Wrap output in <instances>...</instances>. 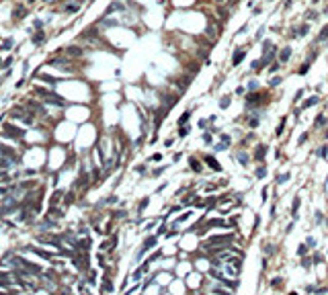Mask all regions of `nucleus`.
<instances>
[{"label": "nucleus", "instance_id": "aec40b11", "mask_svg": "<svg viewBox=\"0 0 328 295\" xmlns=\"http://www.w3.org/2000/svg\"><path fill=\"white\" fill-rule=\"evenodd\" d=\"M326 150H328V148H326V146H322L320 150H318V156H320V158H324V156H326Z\"/></svg>", "mask_w": 328, "mask_h": 295}, {"label": "nucleus", "instance_id": "7ed1b4c3", "mask_svg": "<svg viewBox=\"0 0 328 295\" xmlns=\"http://www.w3.org/2000/svg\"><path fill=\"white\" fill-rule=\"evenodd\" d=\"M205 162H207V164L211 166V168H213V170H217L220 172L221 170V166H220V162H217V160L213 158V156H205Z\"/></svg>", "mask_w": 328, "mask_h": 295}, {"label": "nucleus", "instance_id": "393cba45", "mask_svg": "<svg viewBox=\"0 0 328 295\" xmlns=\"http://www.w3.org/2000/svg\"><path fill=\"white\" fill-rule=\"evenodd\" d=\"M187 133H189V127H181V131H179V135H181V137H185Z\"/></svg>", "mask_w": 328, "mask_h": 295}, {"label": "nucleus", "instance_id": "2f4dec72", "mask_svg": "<svg viewBox=\"0 0 328 295\" xmlns=\"http://www.w3.org/2000/svg\"><path fill=\"white\" fill-rule=\"evenodd\" d=\"M248 88H250V90H256V82H254V80H252V82H248Z\"/></svg>", "mask_w": 328, "mask_h": 295}, {"label": "nucleus", "instance_id": "c756f323", "mask_svg": "<svg viewBox=\"0 0 328 295\" xmlns=\"http://www.w3.org/2000/svg\"><path fill=\"white\" fill-rule=\"evenodd\" d=\"M277 181H279V182H285V181H289V174H283V176H279Z\"/></svg>", "mask_w": 328, "mask_h": 295}, {"label": "nucleus", "instance_id": "dca6fc26", "mask_svg": "<svg viewBox=\"0 0 328 295\" xmlns=\"http://www.w3.org/2000/svg\"><path fill=\"white\" fill-rule=\"evenodd\" d=\"M283 127H285V117H283V121L279 123V127H277V133H275V135H281V133H283Z\"/></svg>", "mask_w": 328, "mask_h": 295}, {"label": "nucleus", "instance_id": "39448f33", "mask_svg": "<svg viewBox=\"0 0 328 295\" xmlns=\"http://www.w3.org/2000/svg\"><path fill=\"white\" fill-rule=\"evenodd\" d=\"M154 244H156V238H148V240H146V244H144V248L140 250V256L144 254V252H146V250H150V248H152Z\"/></svg>", "mask_w": 328, "mask_h": 295}, {"label": "nucleus", "instance_id": "473e14b6", "mask_svg": "<svg viewBox=\"0 0 328 295\" xmlns=\"http://www.w3.org/2000/svg\"><path fill=\"white\" fill-rule=\"evenodd\" d=\"M269 70H271V72H277V70H279V64H271V68H269Z\"/></svg>", "mask_w": 328, "mask_h": 295}, {"label": "nucleus", "instance_id": "f257e3e1", "mask_svg": "<svg viewBox=\"0 0 328 295\" xmlns=\"http://www.w3.org/2000/svg\"><path fill=\"white\" fill-rule=\"evenodd\" d=\"M2 129H4L6 135H11V137H19V139L23 137V129H19V127H12V125H8V123H6Z\"/></svg>", "mask_w": 328, "mask_h": 295}, {"label": "nucleus", "instance_id": "bb28decb", "mask_svg": "<svg viewBox=\"0 0 328 295\" xmlns=\"http://www.w3.org/2000/svg\"><path fill=\"white\" fill-rule=\"evenodd\" d=\"M72 201H74V193H68V195H66V205L72 203Z\"/></svg>", "mask_w": 328, "mask_h": 295}, {"label": "nucleus", "instance_id": "6e6552de", "mask_svg": "<svg viewBox=\"0 0 328 295\" xmlns=\"http://www.w3.org/2000/svg\"><path fill=\"white\" fill-rule=\"evenodd\" d=\"M254 158H256V160H263V158H265V146H259V148H256Z\"/></svg>", "mask_w": 328, "mask_h": 295}, {"label": "nucleus", "instance_id": "a211bd4d", "mask_svg": "<svg viewBox=\"0 0 328 295\" xmlns=\"http://www.w3.org/2000/svg\"><path fill=\"white\" fill-rule=\"evenodd\" d=\"M308 31H310V27H308V25H301V27H300V33H301L300 37H304V35L308 33Z\"/></svg>", "mask_w": 328, "mask_h": 295}, {"label": "nucleus", "instance_id": "4468645a", "mask_svg": "<svg viewBox=\"0 0 328 295\" xmlns=\"http://www.w3.org/2000/svg\"><path fill=\"white\" fill-rule=\"evenodd\" d=\"M238 160H240L242 164H246V162H248V156H246L244 152H238Z\"/></svg>", "mask_w": 328, "mask_h": 295}, {"label": "nucleus", "instance_id": "b1692460", "mask_svg": "<svg viewBox=\"0 0 328 295\" xmlns=\"http://www.w3.org/2000/svg\"><path fill=\"white\" fill-rule=\"evenodd\" d=\"M43 39H45V37H43V33H37V37H35L33 41H35V43H41Z\"/></svg>", "mask_w": 328, "mask_h": 295}, {"label": "nucleus", "instance_id": "c85d7f7f", "mask_svg": "<svg viewBox=\"0 0 328 295\" xmlns=\"http://www.w3.org/2000/svg\"><path fill=\"white\" fill-rule=\"evenodd\" d=\"M305 252H308V248H305V246H300V248H297V254H301V256H304Z\"/></svg>", "mask_w": 328, "mask_h": 295}, {"label": "nucleus", "instance_id": "2eb2a0df", "mask_svg": "<svg viewBox=\"0 0 328 295\" xmlns=\"http://www.w3.org/2000/svg\"><path fill=\"white\" fill-rule=\"evenodd\" d=\"M297 207H300V197L293 201V207H291V211H293V217H295V213H297Z\"/></svg>", "mask_w": 328, "mask_h": 295}, {"label": "nucleus", "instance_id": "20e7f679", "mask_svg": "<svg viewBox=\"0 0 328 295\" xmlns=\"http://www.w3.org/2000/svg\"><path fill=\"white\" fill-rule=\"evenodd\" d=\"M244 56H246V51H244V49H238V51H236V56L232 57V64H234V66H238V64L244 60Z\"/></svg>", "mask_w": 328, "mask_h": 295}, {"label": "nucleus", "instance_id": "423d86ee", "mask_svg": "<svg viewBox=\"0 0 328 295\" xmlns=\"http://www.w3.org/2000/svg\"><path fill=\"white\" fill-rule=\"evenodd\" d=\"M66 53H68V56H72V57H78V56H82V49H80V47H68V49H66Z\"/></svg>", "mask_w": 328, "mask_h": 295}, {"label": "nucleus", "instance_id": "0eeeda50", "mask_svg": "<svg viewBox=\"0 0 328 295\" xmlns=\"http://www.w3.org/2000/svg\"><path fill=\"white\" fill-rule=\"evenodd\" d=\"M289 56H291V49H289V47H285V49H283L281 53H279V60H281V62H287V60H289Z\"/></svg>", "mask_w": 328, "mask_h": 295}, {"label": "nucleus", "instance_id": "7c9ffc66", "mask_svg": "<svg viewBox=\"0 0 328 295\" xmlns=\"http://www.w3.org/2000/svg\"><path fill=\"white\" fill-rule=\"evenodd\" d=\"M217 12H220L221 17H228V10H226V8H217Z\"/></svg>", "mask_w": 328, "mask_h": 295}, {"label": "nucleus", "instance_id": "f03ea898", "mask_svg": "<svg viewBox=\"0 0 328 295\" xmlns=\"http://www.w3.org/2000/svg\"><path fill=\"white\" fill-rule=\"evenodd\" d=\"M260 98H263V94H260V92H254V94H248V98H246V101H248V107H256V105L260 102Z\"/></svg>", "mask_w": 328, "mask_h": 295}, {"label": "nucleus", "instance_id": "5701e85b", "mask_svg": "<svg viewBox=\"0 0 328 295\" xmlns=\"http://www.w3.org/2000/svg\"><path fill=\"white\" fill-rule=\"evenodd\" d=\"M60 197H62V193H56L53 197H51V205H56L57 201H60Z\"/></svg>", "mask_w": 328, "mask_h": 295}, {"label": "nucleus", "instance_id": "f8f14e48", "mask_svg": "<svg viewBox=\"0 0 328 295\" xmlns=\"http://www.w3.org/2000/svg\"><path fill=\"white\" fill-rule=\"evenodd\" d=\"M328 39V27L322 29V33H320V37H318V41H326Z\"/></svg>", "mask_w": 328, "mask_h": 295}, {"label": "nucleus", "instance_id": "cd10ccee", "mask_svg": "<svg viewBox=\"0 0 328 295\" xmlns=\"http://www.w3.org/2000/svg\"><path fill=\"white\" fill-rule=\"evenodd\" d=\"M265 174H267V172H265V168H259V170H256V176H259V178H263Z\"/></svg>", "mask_w": 328, "mask_h": 295}, {"label": "nucleus", "instance_id": "6ab92c4d", "mask_svg": "<svg viewBox=\"0 0 328 295\" xmlns=\"http://www.w3.org/2000/svg\"><path fill=\"white\" fill-rule=\"evenodd\" d=\"M260 66H263V60H260V62H252V70H254V72H259Z\"/></svg>", "mask_w": 328, "mask_h": 295}, {"label": "nucleus", "instance_id": "9d476101", "mask_svg": "<svg viewBox=\"0 0 328 295\" xmlns=\"http://www.w3.org/2000/svg\"><path fill=\"white\" fill-rule=\"evenodd\" d=\"M189 162H191V166H193V170H195V172H201V164H199L197 158H191Z\"/></svg>", "mask_w": 328, "mask_h": 295}, {"label": "nucleus", "instance_id": "f704fd0d", "mask_svg": "<svg viewBox=\"0 0 328 295\" xmlns=\"http://www.w3.org/2000/svg\"><path fill=\"white\" fill-rule=\"evenodd\" d=\"M312 2H318V0H312Z\"/></svg>", "mask_w": 328, "mask_h": 295}, {"label": "nucleus", "instance_id": "a878e982", "mask_svg": "<svg viewBox=\"0 0 328 295\" xmlns=\"http://www.w3.org/2000/svg\"><path fill=\"white\" fill-rule=\"evenodd\" d=\"M279 84H281V78H279V76H277V78H273V80H271V86H279Z\"/></svg>", "mask_w": 328, "mask_h": 295}, {"label": "nucleus", "instance_id": "72a5a7b5", "mask_svg": "<svg viewBox=\"0 0 328 295\" xmlns=\"http://www.w3.org/2000/svg\"><path fill=\"white\" fill-rule=\"evenodd\" d=\"M301 94H304V92H301V90H297V92H295V102H297V101H300V98H301Z\"/></svg>", "mask_w": 328, "mask_h": 295}, {"label": "nucleus", "instance_id": "f3484780", "mask_svg": "<svg viewBox=\"0 0 328 295\" xmlns=\"http://www.w3.org/2000/svg\"><path fill=\"white\" fill-rule=\"evenodd\" d=\"M308 70H310V62H305L304 66L300 68V74H308Z\"/></svg>", "mask_w": 328, "mask_h": 295}, {"label": "nucleus", "instance_id": "412c9836", "mask_svg": "<svg viewBox=\"0 0 328 295\" xmlns=\"http://www.w3.org/2000/svg\"><path fill=\"white\" fill-rule=\"evenodd\" d=\"M113 287H111V283H109V279H105V285H103V291H111Z\"/></svg>", "mask_w": 328, "mask_h": 295}, {"label": "nucleus", "instance_id": "9b49d317", "mask_svg": "<svg viewBox=\"0 0 328 295\" xmlns=\"http://www.w3.org/2000/svg\"><path fill=\"white\" fill-rule=\"evenodd\" d=\"M189 117H191V113H189V111H185V113L181 115V119H179V125H185L189 121Z\"/></svg>", "mask_w": 328, "mask_h": 295}, {"label": "nucleus", "instance_id": "1a4fd4ad", "mask_svg": "<svg viewBox=\"0 0 328 295\" xmlns=\"http://www.w3.org/2000/svg\"><path fill=\"white\" fill-rule=\"evenodd\" d=\"M318 101H320V98H318V97H310V98H308V101L304 102V107H301V109H308V107H312V105H316Z\"/></svg>", "mask_w": 328, "mask_h": 295}, {"label": "nucleus", "instance_id": "ddd939ff", "mask_svg": "<svg viewBox=\"0 0 328 295\" xmlns=\"http://www.w3.org/2000/svg\"><path fill=\"white\" fill-rule=\"evenodd\" d=\"M316 125H318V127H322V125H326V117H324V115H318V119H316Z\"/></svg>", "mask_w": 328, "mask_h": 295}, {"label": "nucleus", "instance_id": "4be33fe9", "mask_svg": "<svg viewBox=\"0 0 328 295\" xmlns=\"http://www.w3.org/2000/svg\"><path fill=\"white\" fill-rule=\"evenodd\" d=\"M228 105H230V97H224L221 98V109H226Z\"/></svg>", "mask_w": 328, "mask_h": 295}]
</instances>
